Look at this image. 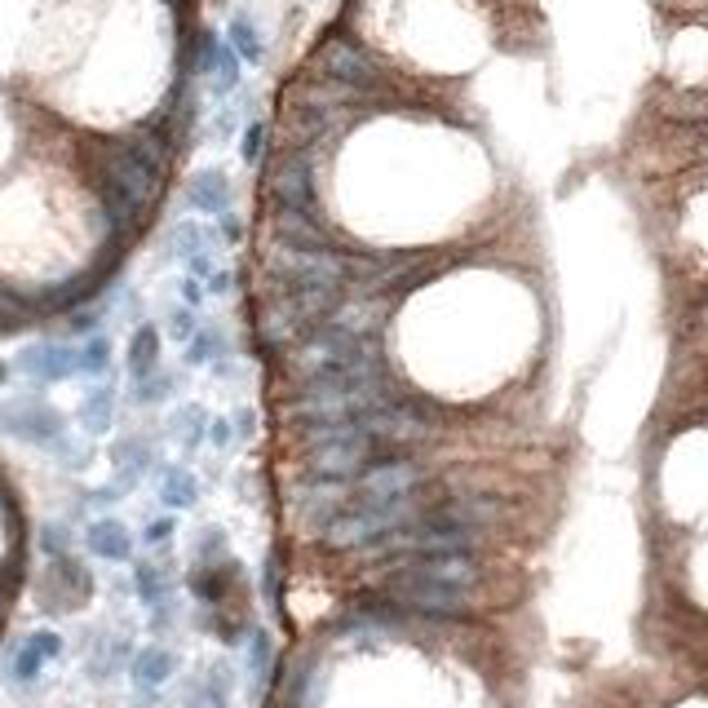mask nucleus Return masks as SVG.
<instances>
[{"label":"nucleus","mask_w":708,"mask_h":708,"mask_svg":"<svg viewBox=\"0 0 708 708\" xmlns=\"http://www.w3.org/2000/svg\"><path fill=\"white\" fill-rule=\"evenodd\" d=\"M377 598H386L399 612H421V616H465L469 612V589H452V584H434L408 571H386L377 580Z\"/></svg>","instance_id":"f257e3e1"},{"label":"nucleus","mask_w":708,"mask_h":708,"mask_svg":"<svg viewBox=\"0 0 708 708\" xmlns=\"http://www.w3.org/2000/svg\"><path fill=\"white\" fill-rule=\"evenodd\" d=\"M0 430L32 443V447H49V452H62L67 465H80V456L71 452V438H67V416L41 399H14L0 408Z\"/></svg>","instance_id":"f03ea898"},{"label":"nucleus","mask_w":708,"mask_h":708,"mask_svg":"<svg viewBox=\"0 0 708 708\" xmlns=\"http://www.w3.org/2000/svg\"><path fill=\"white\" fill-rule=\"evenodd\" d=\"M315 71L345 84V89H359V93H377L386 84L381 62L350 36H323V45L315 49Z\"/></svg>","instance_id":"7ed1b4c3"},{"label":"nucleus","mask_w":708,"mask_h":708,"mask_svg":"<svg viewBox=\"0 0 708 708\" xmlns=\"http://www.w3.org/2000/svg\"><path fill=\"white\" fill-rule=\"evenodd\" d=\"M425 483V465L412 460V456H377L359 479H354V501H395V496H408ZM350 501V505H354Z\"/></svg>","instance_id":"20e7f679"},{"label":"nucleus","mask_w":708,"mask_h":708,"mask_svg":"<svg viewBox=\"0 0 708 708\" xmlns=\"http://www.w3.org/2000/svg\"><path fill=\"white\" fill-rule=\"evenodd\" d=\"M266 195L271 208H315V160L284 147L266 173Z\"/></svg>","instance_id":"39448f33"},{"label":"nucleus","mask_w":708,"mask_h":708,"mask_svg":"<svg viewBox=\"0 0 708 708\" xmlns=\"http://www.w3.org/2000/svg\"><path fill=\"white\" fill-rule=\"evenodd\" d=\"M271 235H275L279 249H293V253L336 249L332 226L315 208H271Z\"/></svg>","instance_id":"423d86ee"},{"label":"nucleus","mask_w":708,"mask_h":708,"mask_svg":"<svg viewBox=\"0 0 708 708\" xmlns=\"http://www.w3.org/2000/svg\"><path fill=\"white\" fill-rule=\"evenodd\" d=\"M390 567L434 580V584H452V589H475L483 580V567L475 553H412V558H395Z\"/></svg>","instance_id":"0eeeda50"},{"label":"nucleus","mask_w":708,"mask_h":708,"mask_svg":"<svg viewBox=\"0 0 708 708\" xmlns=\"http://www.w3.org/2000/svg\"><path fill=\"white\" fill-rule=\"evenodd\" d=\"M41 607L45 612H71V607H80L89 594H93V575L71 558V553H62V558H54V567L45 571V580H41Z\"/></svg>","instance_id":"6e6552de"},{"label":"nucleus","mask_w":708,"mask_h":708,"mask_svg":"<svg viewBox=\"0 0 708 708\" xmlns=\"http://www.w3.org/2000/svg\"><path fill=\"white\" fill-rule=\"evenodd\" d=\"M19 368L32 381L54 386V381H71L80 373V359H76V345H67V341H32L19 350Z\"/></svg>","instance_id":"1a4fd4ad"},{"label":"nucleus","mask_w":708,"mask_h":708,"mask_svg":"<svg viewBox=\"0 0 708 708\" xmlns=\"http://www.w3.org/2000/svg\"><path fill=\"white\" fill-rule=\"evenodd\" d=\"M58 655H62V638H58L54 629H41V633L23 638V642L14 647V655H10V682H36L41 669H45L49 660H58Z\"/></svg>","instance_id":"9d476101"},{"label":"nucleus","mask_w":708,"mask_h":708,"mask_svg":"<svg viewBox=\"0 0 708 708\" xmlns=\"http://www.w3.org/2000/svg\"><path fill=\"white\" fill-rule=\"evenodd\" d=\"M230 199H235V186L221 169H199L186 178V208L217 217V213H230Z\"/></svg>","instance_id":"9b49d317"},{"label":"nucleus","mask_w":708,"mask_h":708,"mask_svg":"<svg viewBox=\"0 0 708 708\" xmlns=\"http://www.w3.org/2000/svg\"><path fill=\"white\" fill-rule=\"evenodd\" d=\"M434 523H452V527H488L501 518V501L492 496H456V501H443V505H430L425 510Z\"/></svg>","instance_id":"f8f14e48"},{"label":"nucleus","mask_w":708,"mask_h":708,"mask_svg":"<svg viewBox=\"0 0 708 708\" xmlns=\"http://www.w3.org/2000/svg\"><path fill=\"white\" fill-rule=\"evenodd\" d=\"M84 545L102 562H129L134 558V532L121 518H98V523H89Z\"/></svg>","instance_id":"ddd939ff"},{"label":"nucleus","mask_w":708,"mask_h":708,"mask_svg":"<svg viewBox=\"0 0 708 708\" xmlns=\"http://www.w3.org/2000/svg\"><path fill=\"white\" fill-rule=\"evenodd\" d=\"M129 673H134L138 690H160V686L178 673V655H173L169 647H142V651L134 655Z\"/></svg>","instance_id":"4468645a"},{"label":"nucleus","mask_w":708,"mask_h":708,"mask_svg":"<svg viewBox=\"0 0 708 708\" xmlns=\"http://www.w3.org/2000/svg\"><path fill=\"white\" fill-rule=\"evenodd\" d=\"M125 364H129V377L142 381L160 368V328L156 323H138L134 336H129V354H125Z\"/></svg>","instance_id":"2eb2a0df"},{"label":"nucleus","mask_w":708,"mask_h":708,"mask_svg":"<svg viewBox=\"0 0 708 708\" xmlns=\"http://www.w3.org/2000/svg\"><path fill=\"white\" fill-rule=\"evenodd\" d=\"M323 686H328V673H323V664L310 655V660H301V669H297L293 682H288V704H293V708H315V704L323 699Z\"/></svg>","instance_id":"dca6fc26"},{"label":"nucleus","mask_w":708,"mask_h":708,"mask_svg":"<svg viewBox=\"0 0 708 708\" xmlns=\"http://www.w3.org/2000/svg\"><path fill=\"white\" fill-rule=\"evenodd\" d=\"M226 45L240 54V62H266V41H262V32L253 27L249 14H235L226 23Z\"/></svg>","instance_id":"f3484780"},{"label":"nucleus","mask_w":708,"mask_h":708,"mask_svg":"<svg viewBox=\"0 0 708 708\" xmlns=\"http://www.w3.org/2000/svg\"><path fill=\"white\" fill-rule=\"evenodd\" d=\"M160 501L169 510H191L199 501V483H195L191 469H182V465H169L164 469V475H160Z\"/></svg>","instance_id":"a211bd4d"},{"label":"nucleus","mask_w":708,"mask_h":708,"mask_svg":"<svg viewBox=\"0 0 708 708\" xmlns=\"http://www.w3.org/2000/svg\"><path fill=\"white\" fill-rule=\"evenodd\" d=\"M134 589L147 607H164L169 594H173V575L160 567V562H138L134 567Z\"/></svg>","instance_id":"6ab92c4d"},{"label":"nucleus","mask_w":708,"mask_h":708,"mask_svg":"<svg viewBox=\"0 0 708 708\" xmlns=\"http://www.w3.org/2000/svg\"><path fill=\"white\" fill-rule=\"evenodd\" d=\"M111 421H115V395L106 386H93L80 399V425H84V434H106Z\"/></svg>","instance_id":"aec40b11"},{"label":"nucleus","mask_w":708,"mask_h":708,"mask_svg":"<svg viewBox=\"0 0 708 708\" xmlns=\"http://www.w3.org/2000/svg\"><path fill=\"white\" fill-rule=\"evenodd\" d=\"M164 244H169V258H191V253L217 249V230H204L199 221H178Z\"/></svg>","instance_id":"412c9836"},{"label":"nucleus","mask_w":708,"mask_h":708,"mask_svg":"<svg viewBox=\"0 0 708 708\" xmlns=\"http://www.w3.org/2000/svg\"><path fill=\"white\" fill-rule=\"evenodd\" d=\"M221 332L213 328V323H199V332L182 345V359H186V368H204V364H217L221 359Z\"/></svg>","instance_id":"4be33fe9"},{"label":"nucleus","mask_w":708,"mask_h":708,"mask_svg":"<svg viewBox=\"0 0 708 708\" xmlns=\"http://www.w3.org/2000/svg\"><path fill=\"white\" fill-rule=\"evenodd\" d=\"M249 673H253L258 686H266L271 673H275V638L266 629H253L249 633Z\"/></svg>","instance_id":"5701e85b"},{"label":"nucleus","mask_w":708,"mask_h":708,"mask_svg":"<svg viewBox=\"0 0 708 708\" xmlns=\"http://www.w3.org/2000/svg\"><path fill=\"white\" fill-rule=\"evenodd\" d=\"M240 54H235L226 41H221V49H217V62H213V71H208V80H213V93L217 98H226V93H235L240 89Z\"/></svg>","instance_id":"b1692460"},{"label":"nucleus","mask_w":708,"mask_h":708,"mask_svg":"<svg viewBox=\"0 0 708 708\" xmlns=\"http://www.w3.org/2000/svg\"><path fill=\"white\" fill-rule=\"evenodd\" d=\"M76 359H80V377H106V368H111V341L102 332H89L84 345L76 350Z\"/></svg>","instance_id":"393cba45"},{"label":"nucleus","mask_w":708,"mask_h":708,"mask_svg":"<svg viewBox=\"0 0 708 708\" xmlns=\"http://www.w3.org/2000/svg\"><path fill=\"white\" fill-rule=\"evenodd\" d=\"M173 430H178V438H182L186 447H199V438L208 434V412H204L199 403H191V408H182V412L173 416Z\"/></svg>","instance_id":"a878e982"},{"label":"nucleus","mask_w":708,"mask_h":708,"mask_svg":"<svg viewBox=\"0 0 708 708\" xmlns=\"http://www.w3.org/2000/svg\"><path fill=\"white\" fill-rule=\"evenodd\" d=\"M266 121H249L244 125V142H240V160L249 164V169H258L262 164V156H266Z\"/></svg>","instance_id":"bb28decb"},{"label":"nucleus","mask_w":708,"mask_h":708,"mask_svg":"<svg viewBox=\"0 0 708 708\" xmlns=\"http://www.w3.org/2000/svg\"><path fill=\"white\" fill-rule=\"evenodd\" d=\"M173 386H178V381H173L169 373H160V368H156L151 377L134 381V399H138V403H164V399L173 395Z\"/></svg>","instance_id":"cd10ccee"},{"label":"nucleus","mask_w":708,"mask_h":708,"mask_svg":"<svg viewBox=\"0 0 708 708\" xmlns=\"http://www.w3.org/2000/svg\"><path fill=\"white\" fill-rule=\"evenodd\" d=\"M226 558V532L221 527H204L195 540V567H213Z\"/></svg>","instance_id":"c85d7f7f"},{"label":"nucleus","mask_w":708,"mask_h":708,"mask_svg":"<svg viewBox=\"0 0 708 708\" xmlns=\"http://www.w3.org/2000/svg\"><path fill=\"white\" fill-rule=\"evenodd\" d=\"M164 323H169V336L186 345V341L199 332V310H191V306H173V310L164 315Z\"/></svg>","instance_id":"c756f323"},{"label":"nucleus","mask_w":708,"mask_h":708,"mask_svg":"<svg viewBox=\"0 0 708 708\" xmlns=\"http://www.w3.org/2000/svg\"><path fill=\"white\" fill-rule=\"evenodd\" d=\"M98 323H102V310H98L93 301L67 310V332H71V336H89V332H98Z\"/></svg>","instance_id":"7c9ffc66"},{"label":"nucleus","mask_w":708,"mask_h":708,"mask_svg":"<svg viewBox=\"0 0 708 708\" xmlns=\"http://www.w3.org/2000/svg\"><path fill=\"white\" fill-rule=\"evenodd\" d=\"M173 293H178V301H182V306H191V310H199V306H204V297H208L204 279H195V275H182V279L173 284Z\"/></svg>","instance_id":"2f4dec72"},{"label":"nucleus","mask_w":708,"mask_h":708,"mask_svg":"<svg viewBox=\"0 0 708 708\" xmlns=\"http://www.w3.org/2000/svg\"><path fill=\"white\" fill-rule=\"evenodd\" d=\"M67 545H71V536H67V527H62V523H49V527L41 532V549H45L49 558H62V553H67Z\"/></svg>","instance_id":"473e14b6"},{"label":"nucleus","mask_w":708,"mask_h":708,"mask_svg":"<svg viewBox=\"0 0 708 708\" xmlns=\"http://www.w3.org/2000/svg\"><path fill=\"white\" fill-rule=\"evenodd\" d=\"M217 240L240 244V240H244V221L235 217V213H217Z\"/></svg>","instance_id":"72a5a7b5"},{"label":"nucleus","mask_w":708,"mask_h":708,"mask_svg":"<svg viewBox=\"0 0 708 708\" xmlns=\"http://www.w3.org/2000/svg\"><path fill=\"white\" fill-rule=\"evenodd\" d=\"M182 262H186V275H195V279H208V275L217 271V253H213V249L191 253V258H182Z\"/></svg>","instance_id":"f704fd0d"},{"label":"nucleus","mask_w":708,"mask_h":708,"mask_svg":"<svg viewBox=\"0 0 708 708\" xmlns=\"http://www.w3.org/2000/svg\"><path fill=\"white\" fill-rule=\"evenodd\" d=\"M173 532H178V527H173V518H156V523H147V532H142V540L160 549V545H169V540H173Z\"/></svg>","instance_id":"c9c22d12"},{"label":"nucleus","mask_w":708,"mask_h":708,"mask_svg":"<svg viewBox=\"0 0 708 708\" xmlns=\"http://www.w3.org/2000/svg\"><path fill=\"white\" fill-rule=\"evenodd\" d=\"M204 288H208V297H230V293H235V275L217 266V271L204 279Z\"/></svg>","instance_id":"e433bc0d"},{"label":"nucleus","mask_w":708,"mask_h":708,"mask_svg":"<svg viewBox=\"0 0 708 708\" xmlns=\"http://www.w3.org/2000/svg\"><path fill=\"white\" fill-rule=\"evenodd\" d=\"M208 443H213V447H230V443H235V425H230L226 416L208 421Z\"/></svg>","instance_id":"4c0bfd02"},{"label":"nucleus","mask_w":708,"mask_h":708,"mask_svg":"<svg viewBox=\"0 0 708 708\" xmlns=\"http://www.w3.org/2000/svg\"><path fill=\"white\" fill-rule=\"evenodd\" d=\"M235 125H240V121H235V111H221V115H217V134H221V138H230Z\"/></svg>","instance_id":"58836bf2"},{"label":"nucleus","mask_w":708,"mask_h":708,"mask_svg":"<svg viewBox=\"0 0 708 708\" xmlns=\"http://www.w3.org/2000/svg\"><path fill=\"white\" fill-rule=\"evenodd\" d=\"M235 425H240V434H244V438H249V434H253V412H249V408H244V412H240V416H235Z\"/></svg>","instance_id":"ea45409f"},{"label":"nucleus","mask_w":708,"mask_h":708,"mask_svg":"<svg viewBox=\"0 0 708 708\" xmlns=\"http://www.w3.org/2000/svg\"><path fill=\"white\" fill-rule=\"evenodd\" d=\"M5 377H10V368H5V364H0V386H5Z\"/></svg>","instance_id":"a19ab883"},{"label":"nucleus","mask_w":708,"mask_h":708,"mask_svg":"<svg viewBox=\"0 0 708 708\" xmlns=\"http://www.w3.org/2000/svg\"><path fill=\"white\" fill-rule=\"evenodd\" d=\"M213 5H230V0H213Z\"/></svg>","instance_id":"79ce46f5"}]
</instances>
